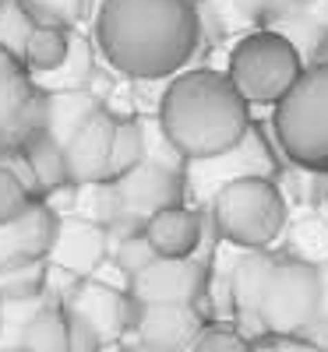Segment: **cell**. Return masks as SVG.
I'll use <instances>...</instances> for the list:
<instances>
[{
    "mask_svg": "<svg viewBox=\"0 0 328 352\" xmlns=\"http://www.w3.org/2000/svg\"><path fill=\"white\" fill-rule=\"evenodd\" d=\"M99 56L134 81L181 74L201 46L198 0H99L92 21Z\"/></svg>",
    "mask_w": 328,
    "mask_h": 352,
    "instance_id": "obj_1",
    "label": "cell"
},
{
    "mask_svg": "<svg viewBox=\"0 0 328 352\" xmlns=\"http://www.w3.org/2000/svg\"><path fill=\"white\" fill-rule=\"evenodd\" d=\"M159 124L173 144L191 159H212L244 141L251 124V102L240 96L226 71H181L163 88L156 106Z\"/></svg>",
    "mask_w": 328,
    "mask_h": 352,
    "instance_id": "obj_2",
    "label": "cell"
},
{
    "mask_svg": "<svg viewBox=\"0 0 328 352\" xmlns=\"http://www.w3.org/2000/svg\"><path fill=\"white\" fill-rule=\"evenodd\" d=\"M304 50L279 28H254L236 39L226 60V74L251 106H279L304 78Z\"/></svg>",
    "mask_w": 328,
    "mask_h": 352,
    "instance_id": "obj_3",
    "label": "cell"
},
{
    "mask_svg": "<svg viewBox=\"0 0 328 352\" xmlns=\"http://www.w3.org/2000/svg\"><path fill=\"white\" fill-rule=\"evenodd\" d=\"M201 208H208L219 236L240 250H268L286 229V197L272 176L233 180Z\"/></svg>",
    "mask_w": 328,
    "mask_h": 352,
    "instance_id": "obj_4",
    "label": "cell"
},
{
    "mask_svg": "<svg viewBox=\"0 0 328 352\" xmlns=\"http://www.w3.org/2000/svg\"><path fill=\"white\" fill-rule=\"evenodd\" d=\"M276 141L304 173H328V64H311L272 113Z\"/></svg>",
    "mask_w": 328,
    "mask_h": 352,
    "instance_id": "obj_5",
    "label": "cell"
},
{
    "mask_svg": "<svg viewBox=\"0 0 328 352\" xmlns=\"http://www.w3.org/2000/svg\"><path fill=\"white\" fill-rule=\"evenodd\" d=\"M64 314H68V328H71V352H103L110 345H124V338H131L138 300L131 292L103 285L99 278H81Z\"/></svg>",
    "mask_w": 328,
    "mask_h": 352,
    "instance_id": "obj_6",
    "label": "cell"
},
{
    "mask_svg": "<svg viewBox=\"0 0 328 352\" xmlns=\"http://www.w3.org/2000/svg\"><path fill=\"white\" fill-rule=\"evenodd\" d=\"M321 264L307 257H279L268 278L261 317L272 335H300L314 317H321Z\"/></svg>",
    "mask_w": 328,
    "mask_h": 352,
    "instance_id": "obj_7",
    "label": "cell"
},
{
    "mask_svg": "<svg viewBox=\"0 0 328 352\" xmlns=\"http://www.w3.org/2000/svg\"><path fill=\"white\" fill-rule=\"evenodd\" d=\"M276 155L268 148V141L261 138L258 127H251L244 134V141L236 144V148L223 152V155H212V159H191L187 162V201L191 204H208L226 184L233 180H244V176H272L276 180Z\"/></svg>",
    "mask_w": 328,
    "mask_h": 352,
    "instance_id": "obj_8",
    "label": "cell"
},
{
    "mask_svg": "<svg viewBox=\"0 0 328 352\" xmlns=\"http://www.w3.org/2000/svg\"><path fill=\"white\" fill-rule=\"evenodd\" d=\"M212 282V264L201 257H156L131 282V296L145 303H187L198 307Z\"/></svg>",
    "mask_w": 328,
    "mask_h": 352,
    "instance_id": "obj_9",
    "label": "cell"
},
{
    "mask_svg": "<svg viewBox=\"0 0 328 352\" xmlns=\"http://www.w3.org/2000/svg\"><path fill=\"white\" fill-rule=\"evenodd\" d=\"M46 131V92L28 71L0 78V155Z\"/></svg>",
    "mask_w": 328,
    "mask_h": 352,
    "instance_id": "obj_10",
    "label": "cell"
},
{
    "mask_svg": "<svg viewBox=\"0 0 328 352\" xmlns=\"http://www.w3.org/2000/svg\"><path fill=\"white\" fill-rule=\"evenodd\" d=\"M113 180L121 187L124 212L138 215L141 222H148L163 208H173V204H191L184 173L159 166V162H148V159L138 162L134 169H127L124 176H113Z\"/></svg>",
    "mask_w": 328,
    "mask_h": 352,
    "instance_id": "obj_11",
    "label": "cell"
},
{
    "mask_svg": "<svg viewBox=\"0 0 328 352\" xmlns=\"http://www.w3.org/2000/svg\"><path fill=\"white\" fill-rule=\"evenodd\" d=\"M205 324H208V317L187 303H145V307L138 303L131 342L191 352V345L198 342Z\"/></svg>",
    "mask_w": 328,
    "mask_h": 352,
    "instance_id": "obj_12",
    "label": "cell"
},
{
    "mask_svg": "<svg viewBox=\"0 0 328 352\" xmlns=\"http://www.w3.org/2000/svg\"><path fill=\"white\" fill-rule=\"evenodd\" d=\"M53 264L88 278L96 275V268L110 257V243H106V229L92 219H81V215H64L57 222L53 232V243L46 254Z\"/></svg>",
    "mask_w": 328,
    "mask_h": 352,
    "instance_id": "obj_13",
    "label": "cell"
},
{
    "mask_svg": "<svg viewBox=\"0 0 328 352\" xmlns=\"http://www.w3.org/2000/svg\"><path fill=\"white\" fill-rule=\"evenodd\" d=\"M113 131H116V116L103 106L92 120H88V124L74 134V141L68 144V173H71V184L113 180V176H110Z\"/></svg>",
    "mask_w": 328,
    "mask_h": 352,
    "instance_id": "obj_14",
    "label": "cell"
},
{
    "mask_svg": "<svg viewBox=\"0 0 328 352\" xmlns=\"http://www.w3.org/2000/svg\"><path fill=\"white\" fill-rule=\"evenodd\" d=\"M159 257H194L205 243V208L198 204H173L145 222Z\"/></svg>",
    "mask_w": 328,
    "mask_h": 352,
    "instance_id": "obj_15",
    "label": "cell"
},
{
    "mask_svg": "<svg viewBox=\"0 0 328 352\" xmlns=\"http://www.w3.org/2000/svg\"><path fill=\"white\" fill-rule=\"evenodd\" d=\"M57 222L61 219L53 215L46 201H32V208L25 215L0 222V268L14 264V261H25V257H46Z\"/></svg>",
    "mask_w": 328,
    "mask_h": 352,
    "instance_id": "obj_16",
    "label": "cell"
},
{
    "mask_svg": "<svg viewBox=\"0 0 328 352\" xmlns=\"http://www.w3.org/2000/svg\"><path fill=\"white\" fill-rule=\"evenodd\" d=\"M103 109V99L92 88H71V92H46V134L68 148L74 134Z\"/></svg>",
    "mask_w": 328,
    "mask_h": 352,
    "instance_id": "obj_17",
    "label": "cell"
},
{
    "mask_svg": "<svg viewBox=\"0 0 328 352\" xmlns=\"http://www.w3.org/2000/svg\"><path fill=\"white\" fill-rule=\"evenodd\" d=\"M96 43L92 36H85L74 28V39H71V53H68V60L50 71V74H32L36 85L43 88V92H71V88H88L99 71V60H96Z\"/></svg>",
    "mask_w": 328,
    "mask_h": 352,
    "instance_id": "obj_18",
    "label": "cell"
},
{
    "mask_svg": "<svg viewBox=\"0 0 328 352\" xmlns=\"http://www.w3.org/2000/svg\"><path fill=\"white\" fill-rule=\"evenodd\" d=\"M21 152H25L28 162H32L43 194H50V190H57V187L71 184V173H68V148H64V144L57 141V138H50L46 131H39V134L28 138V141L21 144Z\"/></svg>",
    "mask_w": 328,
    "mask_h": 352,
    "instance_id": "obj_19",
    "label": "cell"
},
{
    "mask_svg": "<svg viewBox=\"0 0 328 352\" xmlns=\"http://www.w3.org/2000/svg\"><path fill=\"white\" fill-rule=\"evenodd\" d=\"M18 352H71V328L64 307L46 303L21 331Z\"/></svg>",
    "mask_w": 328,
    "mask_h": 352,
    "instance_id": "obj_20",
    "label": "cell"
},
{
    "mask_svg": "<svg viewBox=\"0 0 328 352\" xmlns=\"http://www.w3.org/2000/svg\"><path fill=\"white\" fill-rule=\"evenodd\" d=\"M71 39H74V28H53V25H36L32 39L25 46V67L28 74H50L57 71L68 53H71Z\"/></svg>",
    "mask_w": 328,
    "mask_h": 352,
    "instance_id": "obj_21",
    "label": "cell"
},
{
    "mask_svg": "<svg viewBox=\"0 0 328 352\" xmlns=\"http://www.w3.org/2000/svg\"><path fill=\"white\" fill-rule=\"evenodd\" d=\"M50 257H25L0 268V300H36L46 289Z\"/></svg>",
    "mask_w": 328,
    "mask_h": 352,
    "instance_id": "obj_22",
    "label": "cell"
},
{
    "mask_svg": "<svg viewBox=\"0 0 328 352\" xmlns=\"http://www.w3.org/2000/svg\"><path fill=\"white\" fill-rule=\"evenodd\" d=\"M74 215L92 219L103 229L124 215V201H121V187L116 180H99V184H78V208Z\"/></svg>",
    "mask_w": 328,
    "mask_h": 352,
    "instance_id": "obj_23",
    "label": "cell"
},
{
    "mask_svg": "<svg viewBox=\"0 0 328 352\" xmlns=\"http://www.w3.org/2000/svg\"><path fill=\"white\" fill-rule=\"evenodd\" d=\"M145 162V138H141V120L138 116H116L113 131V152H110V176H124Z\"/></svg>",
    "mask_w": 328,
    "mask_h": 352,
    "instance_id": "obj_24",
    "label": "cell"
},
{
    "mask_svg": "<svg viewBox=\"0 0 328 352\" xmlns=\"http://www.w3.org/2000/svg\"><path fill=\"white\" fill-rule=\"evenodd\" d=\"M141 120V138H145V159L148 162H159V166H170L176 173H187V155L173 144V138L166 134V127L159 124V116L152 113H138Z\"/></svg>",
    "mask_w": 328,
    "mask_h": 352,
    "instance_id": "obj_25",
    "label": "cell"
},
{
    "mask_svg": "<svg viewBox=\"0 0 328 352\" xmlns=\"http://www.w3.org/2000/svg\"><path fill=\"white\" fill-rule=\"evenodd\" d=\"M32 32H36V21L25 11L21 0H0V46L14 56H25Z\"/></svg>",
    "mask_w": 328,
    "mask_h": 352,
    "instance_id": "obj_26",
    "label": "cell"
},
{
    "mask_svg": "<svg viewBox=\"0 0 328 352\" xmlns=\"http://www.w3.org/2000/svg\"><path fill=\"white\" fill-rule=\"evenodd\" d=\"M36 25L53 28H78L88 14V0H21Z\"/></svg>",
    "mask_w": 328,
    "mask_h": 352,
    "instance_id": "obj_27",
    "label": "cell"
},
{
    "mask_svg": "<svg viewBox=\"0 0 328 352\" xmlns=\"http://www.w3.org/2000/svg\"><path fill=\"white\" fill-rule=\"evenodd\" d=\"M191 352H254V342L233 320H208Z\"/></svg>",
    "mask_w": 328,
    "mask_h": 352,
    "instance_id": "obj_28",
    "label": "cell"
},
{
    "mask_svg": "<svg viewBox=\"0 0 328 352\" xmlns=\"http://www.w3.org/2000/svg\"><path fill=\"white\" fill-rule=\"evenodd\" d=\"M32 194H28V187L14 176V169L8 162H0V222H11L18 215H25L28 208H32Z\"/></svg>",
    "mask_w": 328,
    "mask_h": 352,
    "instance_id": "obj_29",
    "label": "cell"
},
{
    "mask_svg": "<svg viewBox=\"0 0 328 352\" xmlns=\"http://www.w3.org/2000/svg\"><path fill=\"white\" fill-rule=\"evenodd\" d=\"M116 264H121V268L131 275V282L148 268V264H152L159 254H156V247H152V240H148V232H138V236H131V240H124L121 247H116L113 254H110Z\"/></svg>",
    "mask_w": 328,
    "mask_h": 352,
    "instance_id": "obj_30",
    "label": "cell"
},
{
    "mask_svg": "<svg viewBox=\"0 0 328 352\" xmlns=\"http://www.w3.org/2000/svg\"><path fill=\"white\" fill-rule=\"evenodd\" d=\"M78 285H81V275H74V272H68V268H61V264H53V261H50L46 289H43L46 303H53V307H68V300L78 292Z\"/></svg>",
    "mask_w": 328,
    "mask_h": 352,
    "instance_id": "obj_31",
    "label": "cell"
},
{
    "mask_svg": "<svg viewBox=\"0 0 328 352\" xmlns=\"http://www.w3.org/2000/svg\"><path fill=\"white\" fill-rule=\"evenodd\" d=\"M272 342H276V352H325L300 335H272Z\"/></svg>",
    "mask_w": 328,
    "mask_h": 352,
    "instance_id": "obj_32",
    "label": "cell"
},
{
    "mask_svg": "<svg viewBox=\"0 0 328 352\" xmlns=\"http://www.w3.org/2000/svg\"><path fill=\"white\" fill-rule=\"evenodd\" d=\"M300 338H307V342H314L318 349H325L328 352V317L321 314V317H314L311 324L300 331Z\"/></svg>",
    "mask_w": 328,
    "mask_h": 352,
    "instance_id": "obj_33",
    "label": "cell"
},
{
    "mask_svg": "<svg viewBox=\"0 0 328 352\" xmlns=\"http://www.w3.org/2000/svg\"><path fill=\"white\" fill-rule=\"evenodd\" d=\"M124 352H181V349H163V345H145V342H124Z\"/></svg>",
    "mask_w": 328,
    "mask_h": 352,
    "instance_id": "obj_34",
    "label": "cell"
},
{
    "mask_svg": "<svg viewBox=\"0 0 328 352\" xmlns=\"http://www.w3.org/2000/svg\"><path fill=\"white\" fill-rule=\"evenodd\" d=\"M321 289H325V296H321V314L328 317V264H321Z\"/></svg>",
    "mask_w": 328,
    "mask_h": 352,
    "instance_id": "obj_35",
    "label": "cell"
},
{
    "mask_svg": "<svg viewBox=\"0 0 328 352\" xmlns=\"http://www.w3.org/2000/svg\"><path fill=\"white\" fill-rule=\"evenodd\" d=\"M254 352H276V342L265 338V342H254Z\"/></svg>",
    "mask_w": 328,
    "mask_h": 352,
    "instance_id": "obj_36",
    "label": "cell"
},
{
    "mask_svg": "<svg viewBox=\"0 0 328 352\" xmlns=\"http://www.w3.org/2000/svg\"><path fill=\"white\" fill-rule=\"evenodd\" d=\"M0 328H4V303H0Z\"/></svg>",
    "mask_w": 328,
    "mask_h": 352,
    "instance_id": "obj_37",
    "label": "cell"
}]
</instances>
